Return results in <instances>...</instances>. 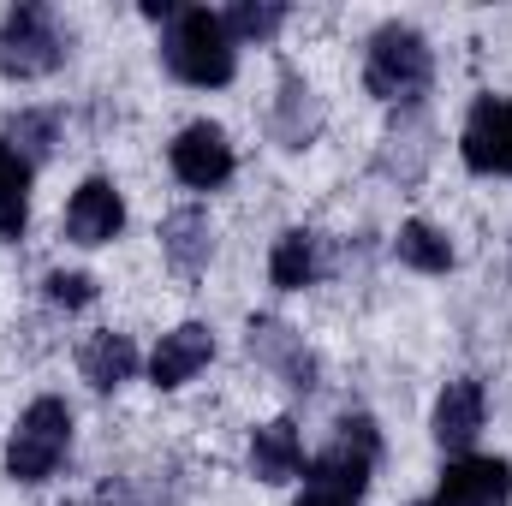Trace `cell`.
<instances>
[{
	"instance_id": "cell-1",
	"label": "cell",
	"mask_w": 512,
	"mask_h": 506,
	"mask_svg": "<svg viewBox=\"0 0 512 506\" xmlns=\"http://www.w3.org/2000/svg\"><path fill=\"white\" fill-rule=\"evenodd\" d=\"M161 60H167V72L179 84L221 90L239 72V42L227 36L221 12H209V6H173L167 36H161Z\"/></svg>"
},
{
	"instance_id": "cell-2",
	"label": "cell",
	"mask_w": 512,
	"mask_h": 506,
	"mask_svg": "<svg viewBox=\"0 0 512 506\" xmlns=\"http://www.w3.org/2000/svg\"><path fill=\"white\" fill-rule=\"evenodd\" d=\"M435 78V54L423 42V30L411 24H382L370 36V60H364V84L376 102H399V108H417L423 90Z\"/></svg>"
},
{
	"instance_id": "cell-3",
	"label": "cell",
	"mask_w": 512,
	"mask_h": 506,
	"mask_svg": "<svg viewBox=\"0 0 512 506\" xmlns=\"http://www.w3.org/2000/svg\"><path fill=\"white\" fill-rule=\"evenodd\" d=\"M66 447H72V405L42 393V399L24 405V417L6 441V477L12 483H48L60 471Z\"/></svg>"
},
{
	"instance_id": "cell-4",
	"label": "cell",
	"mask_w": 512,
	"mask_h": 506,
	"mask_svg": "<svg viewBox=\"0 0 512 506\" xmlns=\"http://www.w3.org/2000/svg\"><path fill=\"white\" fill-rule=\"evenodd\" d=\"M60 60H66V30H60V18L48 6L30 0V6H12L0 18V72L6 78L30 84V78L60 72Z\"/></svg>"
},
{
	"instance_id": "cell-5",
	"label": "cell",
	"mask_w": 512,
	"mask_h": 506,
	"mask_svg": "<svg viewBox=\"0 0 512 506\" xmlns=\"http://www.w3.org/2000/svg\"><path fill=\"white\" fill-rule=\"evenodd\" d=\"M376 459H382V435H376V423H370V417H340L334 441L310 459V471H304V477H310V489H334V495L364 501Z\"/></svg>"
},
{
	"instance_id": "cell-6",
	"label": "cell",
	"mask_w": 512,
	"mask_h": 506,
	"mask_svg": "<svg viewBox=\"0 0 512 506\" xmlns=\"http://www.w3.org/2000/svg\"><path fill=\"white\" fill-rule=\"evenodd\" d=\"M459 155L471 173H501L512 179V96H483L459 131Z\"/></svg>"
},
{
	"instance_id": "cell-7",
	"label": "cell",
	"mask_w": 512,
	"mask_h": 506,
	"mask_svg": "<svg viewBox=\"0 0 512 506\" xmlns=\"http://www.w3.org/2000/svg\"><path fill=\"white\" fill-rule=\"evenodd\" d=\"M167 161H173L179 185H191V191H215V185L233 179V143H227V131L209 126V120L179 131L173 149H167Z\"/></svg>"
},
{
	"instance_id": "cell-8",
	"label": "cell",
	"mask_w": 512,
	"mask_h": 506,
	"mask_svg": "<svg viewBox=\"0 0 512 506\" xmlns=\"http://www.w3.org/2000/svg\"><path fill=\"white\" fill-rule=\"evenodd\" d=\"M507 501H512V465L507 459H477V453L447 459L435 506H507Z\"/></svg>"
},
{
	"instance_id": "cell-9",
	"label": "cell",
	"mask_w": 512,
	"mask_h": 506,
	"mask_svg": "<svg viewBox=\"0 0 512 506\" xmlns=\"http://www.w3.org/2000/svg\"><path fill=\"white\" fill-rule=\"evenodd\" d=\"M126 227V203L114 191V179H84L66 203V239L72 245H114Z\"/></svg>"
},
{
	"instance_id": "cell-10",
	"label": "cell",
	"mask_w": 512,
	"mask_h": 506,
	"mask_svg": "<svg viewBox=\"0 0 512 506\" xmlns=\"http://www.w3.org/2000/svg\"><path fill=\"white\" fill-rule=\"evenodd\" d=\"M483 411H489L483 381H477V376H459V381H447V387H441L429 429H435V441L459 459V453H471V441L483 435Z\"/></svg>"
},
{
	"instance_id": "cell-11",
	"label": "cell",
	"mask_w": 512,
	"mask_h": 506,
	"mask_svg": "<svg viewBox=\"0 0 512 506\" xmlns=\"http://www.w3.org/2000/svg\"><path fill=\"white\" fill-rule=\"evenodd\" d=\"M209 358H215V328L179 322V328L161 334V346L149 352V381H155V387H185L197 370H209Z\"/></svg>"
},
{
	"instance_id": "cell-12",
	"label": "cell",
	"mask_w": 512,
	"mask_h": 506,
	"mask_svg": "<svg viewBox=\"0 0 512 506\" xmlns=\"http://www.w3.org/2000/svg\"><path fill=\"white\" fill-rule=\"evenodd\" d=\"M245 346H251L256 364L280 370V376H286V387H298V393H310V387H316V358L304 352V340H298L286 322H274V316H256L251 334H245Z\"/></svg>"
},
{
	"instance_id": "cell-13",
	"label": "cell",
	"mask_w": 512,
	"mask_h": 506,
	"mask_svg": "<svg viewBox=\"0 0 512 506\" xmlns=\"http://www.w3.org/2000/svg\"><path fill=\"white\" fill-rule=\"evenodd\" d=\"M251 471L256 483H292L304 471V441H298L292 417H274L251 435Z\"/></svg>"
},
{
	"instance_id": "cell-14",
	"label": "cell",
	"mask_w": 512,
	"mask_h": 506,
	"mask_svg": "<svg viewBox=\"0 0 512 506\" xmlns=\"http://www.w3.org/2000/svg\"><path fill=\"white\" fill-rule=\"evenodd\" d=\"M161 251L179 274H203L209 268V251H215V233H209V215L203 209H173L161 221Z\"/></svg>"
},
{
	"instance_id": "cell-15",
	"label": "cell",
	"mask_w": 512,
	"mask_h": 506,
	"mask_svg": "<svg viewBox=\"0 0 512 506\" xmlns=\"http://www.w3.org/2000/svg\"><path fill=\"white\" fill-rule=\"evenodd\" d=\"M268 280H274L280 292H304V286H316V280H322V239L304 233V227L280 233V239H274V256H268Z\"/></svg>"
},
{
	"instance_id": "cell-16",
	"label": "cell",
	"mask_w": 512,
	"mask_h": 506,
	"mask_svg": "<svg viewBox=\"0 0 512 506\" xmlns=\"http://www.w3.org/2000/svg\"><path fill=\"white\" fill-rule=\"evenodd\" d=\"M78 370H84V381L96 387V393H114L120 381L137 376V346H131V334H90L84 340V352H78Z\"/></svg>"
},
{
	"instance_id": "cell-17",
	"label": "cell",
	"mask_w": 512,
	"mask_h": 506,
	"mask_svg": "<svg viewBox=\"0 0 512 506\" xmlns=\"http://www.w3.org/2000/svg\"><path fill=\"white\" fill-rule=\"evenodd\" d=\"M30 221V161L0 137V239H24Z\"/></svg>"
},
{
	"instance_id": "cell-18",
	"label": "cell",
	"mask_w": 512,
	"mask_h": 506,
	"mask_svg": "<svg viewBox=\"0 0 512 506\" xmlns=\"http://www.w3.org/2000/svg\"><path fill=\"white\" fill-rule=\"evenodd\" d=\"M322 126V108H316V96H310V84H298L292 72L280 78V120H274V137L286 143V149H304L310 137Z\"/></svg>"
},
{
	"instance_id": "cell-19",
	"label": "cell",
	"mask_w": 512,
	"mask_h": 506,
	"mask_svg": "<svg viewBox=\"0 0 512 506\" xmlns=\"http://www.w3.org/2000/svg\"><path fill=\"white\" fill-rule=\"evenodd\" d=\"M393 256H399L405 268H417V274H447V268H453V245H447V233L429 227V221H405L399 239H393Z\"/></svg>"
},
{
	"instance_id": "cell-20",
	"label": "cell",
	"mask_w": 512,
	"mask_h": 506,
	"mask_svg": "<svg viewBox=\"0 0 512 506\" xmlns=\"http://www.w3.org/2000/svg\"><path fill=\"white\" fill-rule=\"evenodd\" d=\"M221 24H227L233 42H268L286 24V6L280 0H239L233 12H221Z\"/></svg>"
},
{
	"instance_id": "cell-21",
	"label": "cell",
	"mask_w": 512,
	"mask_h": 506,
	"mask_svg": "<svg viewBox=\"0 0 512 506\" xmlns=\"http://www.w3.org/2000/svg\"><path fill=\"white\" fill-rule=\"evenodd\" d=\"M48 304H60V310H84V304H96V280L78 274V268H54V274H48Z\"/></svg>"
},
{
	"instance_id": "cell-22",
	"label": "cell",
	"mask_w": 512,
	"mask_h": 506,
	"mask_svg": "<svg viewBox=\"0 0 512 506\" xmlns=\"http://www.w3.org/2000/svg\"><path fill=\"white\" fill-rule=\"evenodd\" d=\"M12 137L30 143V155H48V149H54V120H48V114H18V120H12Z\"/></svg>"
},
{
	"instance_id": "cell-23",
	"label": "cell",
	"mask_w": 512,
	"mask_h": 506,
	"mask_svg": "<svg viewBox=\"0 0 512 506\" xmlns=\"http://www.w3.org/2000/svg\"><path fill=\"white\" fill-rule=\"evenodd\" d=\"M298 506H358V501H352V495H334V489H310V483H304Z\"/></svg>"
}]
</instances>
